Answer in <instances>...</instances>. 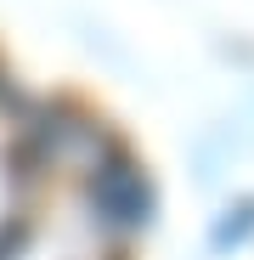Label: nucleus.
Listing matches in <instances>:
<instances>
[{
	"instance_id": "nucleus-1",
	"label": "nucleus",
	"mask_w": 254,
	"mask_h": 260,
	"mask_svg": "<svg viewBox=\"0 0 254 260\" xmlns=\"http://www.w3.org/2000/svg\"><path fill=\"white\" fill-rule=\"evenodd\" d=\"M130 170L107 136L0 74V260H130Z\"/></svg>"
}]
</instances>
